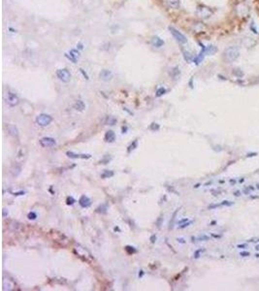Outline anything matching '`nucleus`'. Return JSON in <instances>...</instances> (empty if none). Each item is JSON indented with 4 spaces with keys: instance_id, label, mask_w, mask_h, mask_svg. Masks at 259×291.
I'll return each mask as SVG.
<instances>
[{
    "instance_id": "7",
    "label": "nucleus",
    "mask_w": 259,
    "mask_h": 291,
    "mask_svg": "<svg viewBox=\"0 0 259 291\" xmlns=\"http://www.w3.org/2000/svg\"><path fill=\"white\" fill-rule=\"evenodd\" d=\"M6 102L9 106L11 107H15V106L19 105L20 103V98L18 97L17 94H15L13 92H8L7 96H6Z\"/></svg>"
},
{
    "instance_id": "22",
    "label": "nucleus",
    "mask_w": 259,
    "mask_h": 291,
    "mask_svg": "<svg viewBox=\"0 0 259 291\" xmlns=\"http://www.w3.org/2000/svg\"><path fill=\"white\" fill-rule=\"evenodd\" d=\"M111 160H112V156H110V155H108V154H107V155H105L101 160H100L99 163H100V164H108V163L111 161Z\"/></svg>"
},
{
    "instance_id": "16",
    "label": "nucleus",
    "mask_w": 259,
    "mask_h": 291,
    "mask_svg": "<svg viewBox=\"0 0 259 291\" xmlns=\"http://www.w3.org/2000/svg\"><path fill=\"white\" fill-rule=\"evenodd\" d=\"M84 108H86V105H84V101H82V100H78V101L74 104V109L77 111H80V112L84 111Z\"/></svg>"
},
{
    "instance_id": "36",
    "label": "nucleus",
    "mask_w": 259,
    "mask_h": 291,
    "mask_svg": "<svg viewBox=\"0 0 259 291\" xmlns=\"http://www.w3.org/2000/svg\"><path fill=\"white\" fill-rule=\"evenodd\" d=\"M246 242L248 243H259V238L257 237H253V238H251V239H248V240H246Z\"/></svg>"
},
{
    "instance_id": "25",
    "label": "nucleus",
    "mask_w": 259,
    "mask_h": 291,
    "mask_svg": "<svg viewBox=\"0 0 259 291\" xmlns=\"http://www.w3.org/2000/svg\"><path fill=\"white\" fill-rule=\"evenodd\" d=\"M125 250H126L129 254H133V253H136V252H137V250H135V247H130V245H126V247H125Z\"/></svg>"
},
{
    "instance_id": "5",
    "label": "nucleus",
    "mask_w": 259,
    "mask_h": 291,
    "mask_svg": "<svg viewBox=\"0 0 259 291\" xmlns=\"http://www.w3.org/2000/svg\"><path fill=\"white\" fill-rule=\"evenodd\" d=\"M196 13L198 15V17L202 18V19H208L212 16L213 12L209 7H206V6H199L197 8Z\"/></svg>"
},
{
    "instance_id": "21",
    "label": "nucleus",
    "mask_w": 259,
    "mask_h": 291,
    "mask_svg": "<svg viewBox=\"0 0 259 291\" xmlns=\"http://www.w3.org/2000/svg\"><path fill=\"white\" fill-rule=\"evenodd\" d=\"M216 51H217V49H216L215 46H209V47L205 48V53L208 54H215L216 53Z\"/></svg>"
},
{
    "instance_id": "32",
    "label": "nucleus",
    "mask_w": 259,
    "mask_h": 291,
    "mask_svg": "<svg viewBox=\"0 0 259 291\" xmlns=\"http://www.w3.org/2000/svg\"><path fill=\"white\" fill-rule=\"evenodd\" d=\"M248 247V243L246 242L245 244H239L237 245V248H240V250H246Z\"/></svg>"
},
{
    "instance_id": "18",
    "label": "nucleus",
    "mask_w": 259,
    "mask_h": 291,
    "mask_svg": "<svg viewBox=\"0 0 259 291\" xmlns=\"http://www.w3.org/2000/svg\"><path fill=\"white\" fill-rule=\"evenodd\" d=\"M114 175H115L114 171H110V170H105V171L101 174V178H102V179H109V178L114 177Z\"/></svg>"
},
{
    "instance_id": "23",
    "label": "nucleus",
    "mask_w": 259,
    "mask_h": 291,
    "mask_svg": "<svg viewBox=\"0 0 259 291\" xmlns=\"http://www.w3.org/2000/svg\"><path fill=\"white\" fill-rule=\"evenodd\" d=\"M137 147H138V140H135L132 144L129 146L128 148H127V153H131V151L135 150Z\"/></svg>"
},
{
    "instance_id": "17",
    "label": "nucleus",
    "mask_w": 259,
    "mask_h": 291,
    "mask_svg": "<svg viewBox=\"0 0 259 291\" xmlns=\"http://www.w3.org/2000/svg\"><path fill=\"white\" fill-rule=\"evenodd\" d=\"M255 189H256V187H254L253 186H248L244 187L242 192H243V194H245V195H248V194H251V192L254 191Z\"/></svg>"
},
{
    "instance_id": "20",
    "label": "nucleus",
    "mask_w": 259,
    "mask_h": 291,
    "mask_svg": "<svg viewBox=\"0 0 259 291\" xmlns=\"http://www.w3.org/2000/svg\"><path fill=\"white\" fill-rule=\"evenodd\" d=\"M107 210H108V207L106 204H102L100 205L98 208L96 209V213H99V214H106L107 213Z\"/></svg>"
},
{
    "instance_id": "49",
    "label": "nucleus",
    "mask_w": 259,
    "mask_h": 291,
    "mask_svg": "<svg viewBox=\"0 0 259 291\" xmlns=\"http://www.w3.org/2000/svg\"><path fill=\"white\" fill-rule=\"evenodd\" d=\"M251 199H255V198H259V196H251Z\"/></svg>"
},
{
    "instance_id": "41",
    "label": "nucleus",
    "mask_w": 259,
    "mask_h": 291,
    "mask_svg": "<svg viewBox=\"0 0 259 291\" xmlns=\"http://www.w3.org/2000/svg\"><path fill=\"white\" fill-rule=\"evenodd\" d=\"M155 241H156V236H155V235H152L151 237V242L152 243V244H154Z\"/></svg>"
},
{
    "instance_id": "30",
    "label": "nucleus",
    "mask_w": 259,
    "mask_h": 291,
    "mask_svg": "<svg viewBox=\"0 0 259 291\" xmlns=\"http://www.w3.org/2000/svg\"><path fill=\"white\" fill-rule=\"evenodd\" d=\"M233 74L236 75L237 77H239V78L243 77V76H244V73L242 72V70H240V69H234Z\"/></svg>"
},
{
    "instance_id": "33",
    "label": "nucleus",
    "mask_w": 259,
    "mask_h": 291,
    "mask_svg": "<svg viewBox=\"0 0 259 291\" xmlns=\"http://www.w3.org/2000/svg\"><path fill=\"white\" fill-rule=\"evenodd\" d=\"M27 217H28L29 219L34 220V219H36V217H37V214H36L35 212H30L28 214V216H27Z\"/></svg>"
},
{
    "instance_id": "1",
    "label": "nucleus",
    "mask_w": 259,
    "mask_h": 291,
    "mask_svg": "<svg viewBox=\"0 0 259 291\" xmlns=\"http://www.w3.org/2000/svg\"><path fill=\"white\" fill-rule=\"evenodd\" d=\"M239 56H240V51L235 46H231L229 48L225 49V51H223V58L225 59V61L229 63L234 62L235 60L238 59Z\"/></svg>"
},
{
    "instance_id": "39",
    "label": "nucleus",
    "mask_w": 259,
    "mask_h": 291,
    "mask_svg": "<svg viewBox=\"0 0 259 291\" xmlns=\"http://www.w3.org/2000/svg\"><path fill=\"white\" fill-rule=\"evenodd\" d=\"M193 222V221H188V222L187 223H184V224H182V226H179V228H181V229H182V228H185V227H187V226H189L190 225V224L191 223H192Z\"/></svg>"
},
{
    "instance_id": "24",
    "label": "nucleus",
    "mask_w": 259,
    "mask_h": 291,
    "mask_svg": "<svg viewBox=\"0 0 259 291\" xmlns=\"http://www.w3.org/2000/svg\"><path fill=\"white\" fill-rule=\"evenodd\" d=\"M204 251H205V248H200V250H196V251H195V252H194V254H193V257H194L195 259L199 258V257L201 256V253H202V252H204Z\"/></svg>"
},
{
    "instance_id": "52",
    "label": "nucleus",
    "mask_w": 259,
    "mask_h": 291,
    "mask_svg": "<svg viewBox=\"0 0 259 291\" xmlns=\"http://www.w3.org/2000/svg\"><path fill=\"white\" fill-rule=\"evenodd\" d=\"M255 187H256V189L259 190V183H256V186H255Z\"/></svg>"
},
{
    "instance_id": "35",
    "label": "nucleus",
    "mask_w": 259,
    "mask_h": 291,
    "mask_svg": "<svg viewBox=\"0 0 259 291\" xmlns=\"http://www.w3.org/2000/svg\"><path fill=\"white\" fill-rule=\"evenodd\" d=\"M242 194H243L242 190H240V189H237V190H235V191H233V195L235 197H241L242 196Z\"/></svg>"
},
{
    "instance_id": "12",
    "label": "nucleus",
    "mask_w": 259,
    "mask_h": 291,
    "mask_svg": "<svg viewBox=\"0 0 259 291\" xmlns=\"http://www.w3.org/2000/svg\"><path fill=\"white\" fill-rule=\"evenodd\" d=\"M7 130H8V133L11 136H13V137H15V138L19 137V130H18L16 125H14V124H8Z\"/></svg>"
},
{
    "instance_id": "43",
    "label": "nucleus",
    "mask_w": 259,
    "mask_h": 291,
    "mask_svg": "<svg viewBox=\"0 0 259 291\" xmlns=\"http://www.w3.org/2000/svg\"><path fill=\"white\" fill-rule=\"evenodd\" d=\"M229 183H230L231 184H235V183H237V181L235 180V179H231V180H229Z\"/></svg>"
},
{
    "instance_id": "4",
    "label": "nucleus",
    "mask_w": 259,
    "mask_h": 291,
    "mask_svg": "<svg viewBox=\"0 0 259 291\" xmlns=\"http://www.w3.org/2000/svg\"><path fill=\"white\" fill-rule=\"evenodd\" d=\"M169 30H170V32H171V34L173 35V37L176 39L177 42H179V43H181V44H185L187 42V37H185L182 33L179 32V30H177L176 28H174L172 26L169 27Z\"/></svg>"
},
{
    "instance_id": "37",
    "label": "nucleus",
    "mask_w": 259,
    "mask_h": 291,
    "mask_svg": "<svg viewBox=\"0 0 259 291\" xmlns=\"http://www.w3.org/2000/svg\"><path fill=\"white\" fill-rule=\"evenodd\" d=\"M184 58L187 60H190L192 58V56H191L189 53H187V51H184Z\"/></svg>"
},
{
    "instance_id": "15",
    "label": "nucleus",
    "mask_w": 259,
    "mask_h": 291,
    "mask_svg": "<svg viewBox=\"0 0 259 291\" xmlns=\"http://www.w3.org/2000/svg\"><path fill=\"white\" fill-rule=\"evenodd\" d=\"M165 1L170 8L178 9L179 7V0H165Z\"/></svg>"
},
{
    "instance_id": "2",
    "label": "nucleus",
    "mask_w": 259,
    "mask_h": 291,
    "mask_svg": "<svg viewBox=\"0 0 259 291\" xmlns=\"http://www.w3.org/2000/svg\"><path fill=\"white\" fill-rule=\"evenodd\" d=\"M75 251L77 252V254L82 258H84L86 261H88V260H92L93 259V256L91 255V253L88 251L86 247H82L81 245H77L75 247Z\"/></svg>"
},
{
    "instance_id": "9",
    "label": "nucleus",
    "mask_w": 259,
    "mask_h": 291,
    "mask_svg": "<svg viewBox=\"0 0 259 291\" xmlns=\"http://www.w3.org/2000/svg\"><path fill=\"white\" fill-rule=\"evenodd\" d=\"M99 77L102 81L109 82L113 79V73H112V71L108 70V69H104V70H102L101 72H100Z\"/></svg>"
},
{
    "instance_id": "14",
    "label": "nucleus",
    "mask_w": 259,
    "mask_h": 291,
    "mask_svg": "<svg viewBox=\"0 0 259 291\" xmlns=\"http://www.w3.org/2000/svg\"><path fill=\"white\" fill-rule=\"evenodd\" d=\"M151 43H152V45H153L154 47H156V48H160L161 46H163V45H164V42L161 40L159 37H157V36H154V37H152Z\"/></svg>"
},
{
    "instance_id": "27",
    "label": "nucleus",
    "mask_w": 259,
    "mask_h": 291,
    "mask_svg": "<svg viewBox=\"0 0 259 291\" xmlns=\"http://www.w3.org/2000/svg\"><path fill=\"white\" fill-rule=\"evenodd\" d=\"M239 254H240L241 257H248V256H251V252H249L248 250H243Z\"/></svg>"
},
{
    "instance_id": "13",
    "label": "nucleus",
    "mask_w": 259,
    "mask_h": 291,
    "mask_svg": "<svg viewBox=\"0 0 259 291\" xmlns=\"http://www.w3.org/2000/svg\"><path fill=\"white\" fill-rule=\"evenodd\" d=\"M104 138H105V141L106 142H108V143H113V142H115V132L112 131V130H109V131L106 132Z\"/></svg>"
},
{
    "instance_id": "11",
    "label": "nucleus",
    "mask_w": 259,
    "mask_h": 291,
    "mask_svg": "<svg viewBox=\"0 0 259 291\" xmlns=\"http://www.w3.org/2000/svg\"><path fill=\"white\" fill-rule=\"evenodd\" d=\"M79 204H80L81 207H83V208H88L91 205V201L87 196L83 195V196H81L80 199H79Z\"/></svg>"
},
{
    "instance_id": "42",
    "label": "nucleus",
    "mask_w": 259,
    "mask_h": 291,
    "mask_svg": "<svg viewBox=\"0 0 259 291\" xmlns=\"http://www.w3.org/2000/svg\"><path fill=\"white\" fill-rule=\"evenodd\" d=\"M185 221H189V219H188V218H184V219H182V220L179 221V224L184 223V222H185Z\"/></svg>"
},
{
    "instance_id": "50",
    "label": "nucleus",
    "mask_w": 259,
    "mask_h": 291,
    "mask_svg": "<svg viewBox=\"0 0 259 291\" xmlns=\"http://www.w3.org/2000/svg\"><path fill=\"white\" fill-rule=\"evenodd\" d=\"M3 216H6V210H3Z\"/></svg>"
},
{
    "instance_id": "48",
    "label": "nucleus",
    "mask_w": 259,
    "mask_h": 291,
    "mask_svg": "<svg viewBox=\"0 0 259 291\" xmlns=\"http://www.w3.org/2000/svg\"><path fill=\"white\" fill-rule=\"evenodd\" d=\"M255 250H256V251H259V245H255Z\"/></svg>"
},
{
    "instance_id": "45",
    "label": "nucleus",
    "mask_w": 259,
    "mask_h": 291,
    "mask_svg": "<svg viewBox=\"0 0 259 291\" xmlns=\"http://www.w3.org/2000/svg\"><path fill=\"white\" fill-rule=\"evenodd\" d=\"M177 241H178V242H179V243H182V244H184V243H185V241H184V239H182V238L177 239Z\"/></svg>"
},
{
    "instance_id": "6",
    "label": "nucleus",
    "mask_w": 259,
    "mask_h": 291,
    "mask_svg": "<svg viewBox=\"0 0 259 291\" xmlns=\"http://www.w3.org/2000/svg\"><path fill=\"white\" fill-rule=\"evenodd\" d=\"M56 76L63 83H68L71 80V74L67 69H58L56 71Z\"/></svg>"
},
{
    "instance_id": "29",
    "label": "nucleus",
    "mask_w": 259,
    "mask_h": 291,
    "mask_svg": "<svg viewBox=\"0 0 259 291\" xmlns=\"http://www.w3.org/2000/svg\"><path fill=\"white\" fill-rule=\"evenodd\" d=\"M165 92H166V89H164V87H160V89H158L156 90V96H157V97L162 96Z\"/></svg>"
},
{
    "instance_id": "10",
    "label": "nucleus",
    "mask_w": 259,
    "mask_h": 291,
    "mask_svg": "<svg viewBox=\"0 0 259 291\" xmlns=\"http://www.w3.org/2000/svg\"><path fill=\"white\" fill-rule=\"evenodd\" d=\"M66 154H67V156L70 157V158H72V159H77V158L88 159V158H90L91 157L90 154H78V153H73V151H67Z\"/></svg>"
},
{
    "instance_id": "3",
    "label": "nucleus",
    "mask_w": 259,
    "mask_h": 291,
    "mask_svg": "<svg viewBox=\"0 0 259 291\" xmlns=\"http://www.w3.org/2000/svg\"><path fill=\"white\" fill-rule=\"evenodd\" d=\"M53 121V117L47 114H41L38 117H36V123L40 126H48L50 125Z\"/></svg>"
},
{
    "instance_id": "26",
    "label": "nucleus",
    "mask_w": 259,
    "mask_h": 291,
    "mask_svg": "<svg viewBox=\"0 0 259 291\" xmlns=\"http://www.w3.org/2000/svg\"><path fill=\"white\" fill-rule=\"evenodd\" d=\"M234 205V202L233 201H222L220 203V206H223V207H230V206H233Z\"/></svg>"
},
{
    "instance_id": "28",
    "label": "nucleus",
    "mask_w": 259,
    "mask_h": 291,
    "mask_svg": "<svg viewBox=\"0 0 259 291\" xmlns=\"http://www.w3.org/2000/svg\"><path fill=\"white\" fill-rule=\"evenodd\" d=\"M75 202H76V200L73 198L72 196H68L67 197V199H66V204L67 205H73V204H75Z\"/></svg>"
},
{
    "instance_id": "40",
    "label": "nucleus",
    "mask_w": 259,
    "mask_h": 291,
    "mask_svg": "<svg viewBox=\"0 0 259 291\" xmlns=\"http://www.w3.org/2000/svg\"><path fill=\"white\" fill-rule=\"evenodd\" d=\"M162 220H163V217H159V218H158V220H157V222H156L157 227H159L161 225V222H162Z\"/></svg>"
},
{
    "instance_id": "51",
    "label": "nucleus",
    "mask_w": 259,
    "mask_h": 291,
    "mask_svg": "<svg viewBox=\"0 0 259 291\" xmlns=\"http://www.w3.org/2000/svg\"><path fill=\"white\" fill-rule=\"evenodd\" d=\"M254 256L256 257V258H259V253H255V254H254Z\"/></svg>"
},
{
    "instance_id": "44",
    "label": "nucleus",
    "mask_w": 259,
    "mask_h": 291,
    "mask_svg": "<svg viewBox=\"0 0 259 291\" xmlns=\"http://www.w3.org/2000/svg\"><path fill=\"white\" fill-rule=\"evenodd\" d=\"M256 155H257L256 153H248V155H246V157H252V156H256Z\"/></svg>"
},
{
    "instance_id": "19",
    "label": "nucleus",
    "mask_w": 259,
    "mask_h": 291,
    "mask_svg": "<svg viewBox=\"0 0 259 291\" xmlns=\"http://www.w3.org/2000/svg\"><path fill=\"white\" fill-rule=\"evenodd\" d=\"M117 119H115V117H113V116H109V117H106V124H107V125H114V124H115V123H117Z\"/></svg>"
},
{
    "instance_id": "34",
    "label": "nucleus",
    "mask_w": 259,
    "mask_h": 291,
    "mask_svg": "<svg viewBox=\"0 0 259 291\" xmlns=\"http://www.w3.org/2000/svg\"><path fill=\"white\" fill-rule=\"evenodd\" d=\"M150 129H151L152 131H157V130H159V125H158L157 123H151L150 126Z\"/></svg>"
},
{
    "instance_id": "38",
    "label": "nucleus",
    "mask_w": 259,
    "mask_h": 291,
    "mask_svg": "<svg viewBox=\"0 0 259 291\" xmlns=\"http://www.w3.org/2000/svg\"><path fill=\"white\" fill-rule=\"evenodd\" d=\"M217 207H220V204H213V205H210V206H209V210H214V209L217 208Z\"/></svg>"
},
{
    "instance_id": "8",
    "label": "nucleus",
    "mask_w": 259,
    "mask_h": 291,
    "mask_svg": "<svg viewBox=\"0 0 259 291\" xmlns=\"http://www.w3.org/2000/svg\"><path fill=\"white\" fill-rule=\"evenodd\" d=\"M39 144L43 148H53L56 145V141L51 137H44L40 139Z\"/></svg>"
},
{
    "instance_id": "47",
    "label": "nucleus",
    "mask_w": 259,
    "mask_h": 291,
    "mask_svg": "<svg viewBox=\"0 0 259 291\" xmlns=\"http://www.w3.org/2000/svg\"><path fill=\"white\" fill-rule=\"evenodd\" d=\"M245 181H246V180H245V178H242V179H241V180H240V183H245Z\"/></svg>"
},
{
    "instance_id": "31",
    "label": "nucleus",
    "mask_w": 259,
    "mask_h": 291,
    "mask_svg": "<svg viewBox=\"0 0 259 291\" xmlns=\"http://www.w3.org/2000/svg\"><path fill=\"white\" fill-rule=\"evenodd\" d=\"M197 241H209L210 240V237L208 235H201L199 236L198 238H196Z\"/></svg>"
},
{
    "instance_id": "46",
    "label": "nucleus",
    "mask_w": 259,
    "mask_h": 291,
    "mask_svg": "<svg viewBox=\"0 0 259 291\" xmlns=\"http://www.w3.org/2000/svg\"><path fill=\"white\" fill-rule=\"evenodd\" d=\"M212 237H214V238H220L221 236H220V235H214V234H213V235H212Z\"/></svg>"
}]
</instances>
